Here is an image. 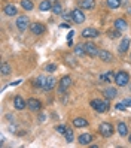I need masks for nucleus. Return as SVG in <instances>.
<instances>
[{
  "label": "nucleus",
  "instance_id": "nucleus-1",
  "mask_svg": "<svg viewBox=\"0 0 131 148\" xmlns=\"http://www.w3.org/2000/svg\"><path fill=\"white\" fill-rule=\"evenodd\" d=\"M91 106L97 111V112H106L107 109H109V99H106V100H100V99H94V100H91Z\"/></svg>",
  "mask_w": 131,
  "mask_h": 148
},
{
  "label": "nucleus",
  "instance_id": "nucleus-2",
  "mask_svg": "<svg viewBox=\"0 0 131 148\" xmlns=\"http://www.w3.org/2000/svg\"><path fill=\"white\" fill-rule=\"evenodd\" d=\"M115 82L118 84V87H125L130 84V75L125 71H119L115 75Z\"/></svg>",
  "mask_w": 131,
  "mask_h": 148
},
{
  "label": "nucleus",
  "instance_id": "nucleus-3",
  "mask_svg": "<svg viewBox=\"0 0 131 148\" xmlns=\"http://www.w3.org/2000/svg\"><path fill=\"white\" fill-rule=\"evenodd\" d=\"M98 132H100V135L104 136V138H110V136L113 135V132H115V129H113V126H112L110 123H101V124L98 126Z\"/></svg>",
  "mask_w": 131,
  "mask_h": 148
},
{
  "label": "nucleus",
  "instance_id": "nucleus-4",
  "mask_svg": "<svg viewBox=\"0 0 131 148\" xmlns=\"http://www.w3.org/2000/svg\"><path fill=\"white\" fill-rule=\"evenodd\" d=\"M70 85H72V78H70V76H63V78L60 79V82H58V91H60L61 94H64Z\"/></svg>",
  "mask_w": 131,
  "mask_h": 148
},
{
  "label": "nucleus",
  "instance_id": "nucleus-5",
  "mask_svg": "<svg viewBox=\"0 0 131 148\" xmlns=\"http://www.w3.org/2000/svg\"><path fill=\"white\" fill-rule=\"evenodd\" d=\"M16 29H18L20 32H25L29 27V24H30V20H29V16H25V15H21L16 18Z\"/></svg>",
  "mask_w": 131,
  "mask_h": 148
},
{
  "label": "nucleus",
  "instance_id": "nucleus-6",
  "mask_svg": "<svg viewBox=\"0 0 131 148\" xmlns=\"http://www.w3.org/2000/svg\"><path fill=\"white\" fill-rule=\"evenodd\" d=\"M83 47H85V51H86V56H90V57H97L98 53H100V49L97 48V45L92 43V42L83 43Z\"/></svg>",
  "mask_w": 131,
  "mask_h": 148
},
{
  "label": "nucleus",
  "instance_id": "nucleus-7",
  "mask_svg": "<svg viewBox=\"0 0 131 148\" xmlns=\"http://www.w3.org/2000/svg\"><path fill=\"white\" fill-rule=\"evenodd\" d=\"M27 108H29L31 112H39V111L42 109V102H40L39 99L31 97V99L27 100Z\"/></svg>",
  "mask_w": 131,
  "mask_h": 148
},
{
  "label": "nucleus",
  "instance_id": "nucleus-8",
  "mask_svg": "<svg viewBox=\"0 0 131 148\" xmlns=\"http://www.w3.org/2000/svg\"><path fill=\"white\" fill-rule=\"evenodd\" d=\"M30 30H31L33 34L40 36V34H43V33L46 32V27H45L42 23H31V24H30Z\"/></svg>",
  "mask_w": 131,
  "mask_h": 148
},
{
  "label": "nucleus",
  "instance_id": "nucleus-9",
  "mask_svg": "<svg viewBox=\"0 0 131 148\" xmlns=\"http://www.w3.org/2000/svg\"><path fill=\"white\" fill-rule=\"evenodd\" d=\"M72 16H73L72 20H73L75 24H82V23L85 21V15H83V12H82L81 9H73Z\"/></svg>",
  "mask_w": 131,
  "mask_h": 148
},
{
  "label": "nucleus",
  "instance_id": "nucleus-10",
  "mask_svg": "<svg viewBox=\"0 0 131 148\" xmlns=\"http://www.w3.org/2000/svg\"><path fill=\"white\" fill-rule=\"evenodd\" d=\"M14 106H15V109L22 111V109L27 108V102H25L21 96H15V97H14Z\"/></svg>",
  "mask_w": 131,
  "mask_h": 148
},
{
  "label": "nucleus",
  "instance_id": "nucleus-11",
  "mask_svg": "<svg viewBox=\"0 0 131 148\" xmlns=\"http://www.w3.org/2000/svg\"><path fill=\"white\" fill-rule=\"evenodd\" d=\"M98 36V30L97 29H92V27H88V29H83L82 30V38H97Z\"/></svg>",
  "mask_w": 131,
  "mask_h": 148
},
{
  "label": "nucleus",
  "instance_id": "nucleus-12",
  "mask_svg": "<svg viewBox=\"0 0 131 148\" xmlns=\"http://www.w3.org/2000/svg\"><path fill=\"white\" fill-rule=\"evenodd\" d=\"M98 57L101 62H106V63H110L112 60H113V56L110 51H106V49H100V53H98Z\"/></svg>",
  "mask_w": 131,
  "mask_h": 148
},
{
  "label": "nucleus",
  "instance_id": "nucleus-13",
  "mask_svg": "<svg viewBox=\"0 0 131 148\" xmlns=\"http://www.w3.org/2000/svg\"><path fill=\"white\" fill-rule=\"evenodd\" d=\"M103 94H104V97H106V99L112 100V99H115V97H116L118 91H116V88H115V87H107V88H104Z\"/></svg>",
  "mask_w": 131,
  "mask_h": 148
},
{
  "label": "nucleus",
  "instance_id": "nucleus-14",
  "mask_svg": "<svg viewBox=\"0 0 131 148\" xmlns=\"http://www.w3.org/2000/svg\"><path fill=\"white\" fill-rule=\"evenodd\" d=\"M81 145H90V142H92V135L91 133H82L79 138H77Z\"/></svg>",
  "mask_w": 131,
  "mask_h": 148
},
{
  "label": "nucleus",
  "instance_id": "nucleus-15",
  "mask_svg": "<svg viewBox=\"0 0 131 148\" xmlns=\"http://www.w3.org/2000/svg\"><path fill=\"white\" fill-rule=\"evenodd\" d=\"M79 5H81L82 9H85V11H90V9H94L95 2H94V0H81Z\"/></svg>",
  "mask_w": 131,
  "mask_h": 148
},
{
  "label": "nucleus",
  "instance_id": "nucleus-16",
  "mask_svg": "<svg viewBox=\"0 0 131 148\" xmlns=\"http://www.w3.org/2000/svg\"><path fill=\"white\" fill-rule=\"evenodd\" d=\"M55 85H57V79H55V78H48L42 90H45V91H51V90L54 88Z\"/></svg>",
  "mask_w": 131,
  "mask_h": 148
},
{
  "label": "nucleus",
  "instance_id": "nucleus-17",
  "mask_svg": "<svg viewBox=\"0 0 131 148\" xmlns=\"http://www.w3.org/2000/svg\"><path fill=\"white\" fill-rule=\"evenodd\" d=\"M46 79H48V78H45L43 75H40V76L36 78V79H34L31 84H33V87H36V88H43V85H45Z\"/></svg>",
  "mask_w": 131,
  "mask_h": 148
},
{
  "label": "nucleus",
  "instance_id": "nucleus-18",
  "mask_svg": "<svg viewBox=\"0 0 131 148\" xmlns=\"http://www.w3.org/2000/svg\"><path fill=\"white\" fill-rule=\"evenodd\" d=\"M113 25H115V29H118V30H125L127 27H128V24H127V21L124 20V18H118V20H115V23H113Z\"/></svg>",
  "mask_w": 131,
  "mask_h": 148
},
{
  "label": "nucleus",
  "instance_id": "nucleus-19",
  "mask_svg": "<svg viewBox=\"0 0 131 148\" xmlns=\"http://www.w3.org/2000/svg\"><path fill=\"white\" fill-rule=\"evenodd\" d=\"M128 47H130V38H124L122 42L119 43V53L121 54H125L128 51Z\"/></svg>",
  "mask_w": 131,
  "mask_h": 148
},
{
  "label": "nucleus",
  "instance_id": "nucleus-20",
  "mask_svg": "<svg viewBox=\"0 0 131 148\" xmlns=\"http://www.w3.org/2000/svg\"><path fill=\"white\" fill-rule=\"evenodd\" d=\"M51 9H52V2H51V0H43V2H40L39 11L46 12V11H51Z\"/></svg>",
  "mask_w": 131,
  "mask_h": 148
},
{
  "label": "nucleus",
  "instance_id": "nucleus-21",
  "mask_svg": "<svg viewBox=\"0 0 131 148\" xmlns=\"http://www.w3.org/2000/svg\"><path fill=\"white\" fill-rule=\"evenodd\" d=\"M73 126L75 127H86L88 126V121L82 117H76V118H73Z\"/></svg>",
  "mask_w": 131,
  "mask_h": 148
},
{
  "label": "nucleus",
  "instance_id": "nucleus-22",
  "mask_svg": "<svg viewBox=\"0 0 131 148\" xmlns=\"http://www.w3.org/2000/svg\"><path fill=\"white\" fill-rule=\"evenodd\" d=\"M5 14L7 16H15L16 14H18V11H16V8L14 5H6L5 6Z\"/></svg>",
  "mask_w": 131,
  "mask_h": 148
},
{
  "label": "nucleus",
  "instance_id": "nucleus-23",
  "mask_svg": "<svg viewBox=\"0 0 131 148\" xmlns=\"http://www.w3.org/2000/svg\"><path fill=\"white\" fill-rule=\"evenodd\" d=\"M100 78H101L103 81H106V82H115V73L110 72V71L106 72V73H103Z\"/></svg>",
  "mask_w": 131,
  "mask_h": 148
},
{
  "label": "nucleus",
  "instance_id": "nucleus-24",
  "mask_svg": "<svg viewBox=\"0 0 131 148\" xmlns=\"http://www.w3.org/2000/svg\"><path fill=\"white\" fill-rule=\"evenodd\" d=\"M118 133L121 136H127L128 135V127L125 123H118Z\"/></svg>",
  "mask_w": 131,
  "mask_h": 148
},
{
  "label": "nucleus",
  "instance_id": "nucleus-25",
  "mask_svg": "<svg viewBox=\"0 0 131 148\" xmlns=\"http://www.w3.org/2000/svg\"><path fill=\"white\" fill-rule=\"evenodd\" d=\"M0 72H2V75H3V76L9 75V73L12 72V67H11V64H9V63H2V67H0Z\"/></svg>",
  "mask_w": 131,
  "mask_h": 148
},
{
  "label": "nucleus",
  "instance_id": "nucleus-26",
  "mask_svg": "<svg viewBox=\"0 0 131 148\" xmlns=\"http://www.w3.org/2000/svg\"><path fill=\"white\" fill-rule=\"evenodd\" d=\"M21 6H22V9H25V11H33V8H34L31 0H21Z\"/></svg>",
  "mask_w": 131,
  "mask_h": 148
},
{
  "label": "nucleus",
  "instance_id": "nucleus-27",
  "mask_svg": "<svg viewBox=\"0 0 131 148\" xmlns=\"http://www.w3.org/2000/svg\"><path fill=\"white\" fill-rule=\"evenodd\" d=\"M75 54H76V56H79V57L86 56V51H85L83 43H82V45H76V47H75Z\"/></svg>",
  "mask_w": 131,
  "mask_h": 148
},
{
  "label": "nucleus",
  "instance_id": "nucleus-28",
  "mask_svg": "<svg viewBox=\"0 0 131 148\" xmlns=\"http://www.w3.org/2000/svg\"><path fill=\"white\" fill-rule=\"evenodd\" d=\"M51 11L54 12L55 15H60V14H63V8H61V5L58 2H55V3H52V9Z\"/></svg>",
  "mask_w": 131,
  "mask_h": 148
},
{
  "label": "nucleus",
  "instance_id": "nucleus-29",
  "mask_svg": "<svg viewBox=\"0 0 131 148\" xmlns=\"http://www.w3.org/2000/svg\"><path fill=\"white\" fill-rule=\"evenodd\" d=\"M121 0H107V6L110 8V9H118V8L121 6Z\"/></svg>",
  "mask_w": 131,
  "mask_h": 148
},
{
  "label": "nucleus",
  "instance_id": "nucleus-30",
  "mask_svg": "<svg viewBox=\"0 0 131 148\" xmlns=\"http://www.w3.org/2000/svg\"><path fill=\"white\" fill-rule=\"evenodd\" d=\"M107 34H109V38H110V39H116V38H121V30H118V29H115V30H109Z\"/></svg>",
  "mask_w": 131,
  "mask_h": 148
},
{
  "label": "nucleus",
  "instance_id": "nucleus-31",
  "mask_svg": "<svg viewBox=\"0 0 131 148\" xmlns=\"http://www.w3.org/2000/svg\"><path fill=\"white\" fill-rule=\"evenodd\" d=\"M64 136H66V141H67V142H73V130L67 129L66 133H64Z\"/></svg>",
  "mask_w": 131,
  "mask_h": 148
},
{
  "label": "nucleus",
  "instance_id": "nucleus-32",
  "mask_svg": "<svg viewBox=\"0 0 131 148\" xmlns=\"http://www.w3.org/2000/svg\"><path fill=\"white\" fill-rule=\"evenodd\" d=\"M45 71H46V72H49V73L55 72V71H57V64H54V63H51V64H46V66H45Z\"/></svg>",
  "mask_w": 131,
  "mask_h": 148
},
{
  "label": "nucleus",
  "instance_id": "nucleus-33",
  "mask_svg": "<svg viewBox=\"0 0 131 148\" xmlns=\"http://www.w3.org/2000/svg\"><path fill=\"white\" fill-rule=\"evenodd\" d=\"M55 130H57V132H58L60 135H64L67 129H66V126H63V124H61V126H57V127H55Z\"/></svg>",
  "mask_w": 131,
  "mask_h": 148
},
{
  "label": "nucleus",
  "instance_id": "nucleus-34",
  "mask_svg": "<svg viewBox=\"0 0 131 148\" xmlns=\"http://www.w3.org/2000/svg\"><path fill=\"white\" fill-rule=\"evenodd\" d=\"M115 108L119 109V111H125V109H127V106H125V103H124V102H122V103H116Z\"/></svg>",
  "mask_w": 131,
  "mask_h": 148
},
{
  "label": "nucleus",
  "instance_id": "nucleus-35",
  "mask_svg": "<svg viewBox=\"0 0 131 148\" xmlns=\"http://www.w3.org/2000/svg\"><path fill=\"white\" fill-rule=\"evenodd\" d=\"M45 118H46V115H45V114H42V115L39 117V121H40V123H43V121H45Z\"/></svg>",
  "mask_w": 131,
  "mask_h": 148
},
{
  "label": "nucleus",
  "instance_id": "nucleus-36",
  "mask_svg": "<svg viewBox=\"0 0 131 148\" xmlns=\"http://www.w3.org/2000/svg\"><path fill=\"white\" fill-rule=\"evenodd\" d=\"M73 34H75V32L70 30V33H69V36H67V40H69V39H72V38H73Z\"/></svg>",
  "mask_w": 131,
  "mask_h": 148
},
{
  "label": "nucleus",
  "instance_id": "nucleus-37",
  "mask_svg": "<svg viewBox=\"0 0 131 148\" xmlns=\"http://www.w3.org/2000/svg\"><path fill=\"white\" fill-rule=\"evenodd\" d=\"M64 18L66 20H70V18H73V16H72V14H64Z\"/></svg>",
  "mask_w": 131,
  "mask_h": 148
},
{
  "label": "nucleus",
  "instance_id": "nucleus-38",
  "mask_svg": "<svg viewBox=\"0 0 131 148\" xmlns=\"http://www.w3.org/2000/svg\"><path fill=\"white\" fill-rule=\"evenodd\" d=\"M124 103H125V106H131V99H128V100H125Z\"/></svg>",
  "mask_w": 131,
  "mask_h": 148
},
{
  "label": "nucleus",
  "instance_id": "nucleus-39",
  "mask_svg": "<svg viewBox=\"0 0 131 148\" xmlns=\"http://www.w3.org/2000/svg\"><path fill=\"white\" fill-rule=\"evenodd\" d=\"M128 141H130V144H131V133H130V136H128Z\"/></svg>",
  "mask_w": 131,
  "mask_h": 148
},
{
  "label": "nucleus",
  "instance_id": "nucleus-40",
  "mask_svg": "<svg viewBox=\"0 0 131 148\" xmlns=\"http://www.w3.org/2000/svg\"><path fill=\"white\" fill-rule=\"evenodd\" d=\"M128 85H130V91H131V82H130V84H128Z\"/></svg>",
  "mask_w": 131,
  "mask_h": 148
},
{
  "label": "nucleus",
  "instance_id": "nucleus-41",
  "mask_svg": "<svg viewBox=\"0 0 131 148\" xmlns=\"http://www.w3.org/2000/svg\"><path fill=\"white\" fill-rule=\"evenodd\" d=\"M130 57H131V54H130Z\"/></svg>",
  "mask_w": 131,
  "mask_h": 148
}]
</instances>
